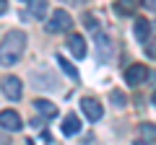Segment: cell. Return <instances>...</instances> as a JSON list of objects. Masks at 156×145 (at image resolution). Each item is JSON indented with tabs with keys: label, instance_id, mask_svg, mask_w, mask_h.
Segmentation results:
<instances>
[{
	"label": "cell",
	"instance_id": "2e32d148",
	"mask_svg": "<svg viewBox=\"0 0 156 145\" xmlns=\"http://www.w3.org/2000/svg\"><path fill=\"white\" fill-rule=\"evenodd\" d=\"M83 26L89 29V31L99 34V18H96V16H91V13H86V16H83Z\"/></svg>",
	"mask_w": 156,
	"mask_h": 145
},
{
	"label": "cell",
	"instance_id": "5bb4252c",
	"mask_svg": "<svg viewBox=\"0 0 156 145\" xmlns=\"http://www.w3.org/2000/svg\"><path fill=\"white\" fill-rule=\"evenodd\" d=\"M55 60H57V65L62 67V72H65L68 78H70V80H76V83H78V78H81V75H78V70H76V67H73V65H70V62H68V60H65L62 55H57Z\"/></svg>",
	"mask_w": 156,
	"mask_h": 145
},
{
	"label": "cell",
	"instance_id": "7402d4cb",
	"mask_svg": "<svg viewBox=\"0 0 156 145\" xmlns=\"http://www.w3.org/2000/svg\"><path fill=\"white\" fill-rule=\"evenodd\" d=\"M135 145H148V143H143V140H138V143H135Z\"/></svg>",
	"mask_w": 156,
	"mask_h": 145
},
{
	"label": "cell",
	"instance_id": "5b68a950",
	"mask_svg": "<svg viewBox=\"0 0 156 145\" xmlns=\"http://www.w3.org/2000/svg\"><path fill=\"white\" fill-rule=\"evenodd\" d=\"M3 93H5L11 101H18V99H21V93H23L21 78H16V75H8V78H3Z\"/></svg>",
	"mask_w": 156,
	"mask_h": 145
},
{
	"label": "cell",
	"instance_id": "9c48e42d",
	"mask_svg": "<svg viewBox=\"0 0 156 145\" xmlns=\"http://www.w3.org/2000/svg\"><path fill=\"white\" fill-rule=\"evenodd\" d=\"M96 49H99V60L107 62L112 57V44H109V36L104 34H96Z\"/></svg>",
	"mask_w": 156,
	"mask_h": 145
},
{
	"label": "cell",
	"instance_id": "30bf717a",
	"mask_svg": "<svg viewBox=\"0 0 156 145\" xmlns=\"http://www.w3.org/2000/svg\"><path fill=\"white\" fill-rule=\"evenodd\" d=\"M133 34L138 42H148V34H151V23L146 18H135V26H133Z\"/></svg>",
	"mask_w": 156,
	"mask_h": 145
},
{
	"label": "cell",
	"instance_id": "7a4b0ae2",
	"mask_svg": "<svg viewBox=\"0 0 156 145\" xmlns=\"http://www.w3.org/2000/svg\"><path fill=\"white\" fill-rule=\"evenodd\" d=\"M73 29V18L68 16L65 11H55L52 13V21L47 23V31L50 34H57V31H70Z\"/></svg>",
	"mask_w": 156,
	"mask_h": 145
},
{
	"label": "cell",
	"instance_id": "8fae6325",
	"mask_svg": "<svg viewBox=\"0 0 156 145\" xmlns=\"http://www.w3.org/2000/svg\"><path fill=\"white\" fill-rule=\"evenodd\" d=\"M78 132H81V119L76 114H68L62 119V135H78Z\"/></svg>",
	"mask_w": 156,
	"mask_h": 145
},
{
	"label": "cell",
	"instance_id": "52a82bcc",
	"mask_svg": "<svg viewBox=\"0 0 156 145\" xmlns=\"http://www.w3.org/2000/svg\"><path fill=\"white\" fill-rule=\"evenodd\" d=\"M68 49L73 52V57L83 60V57H86V42H83V36H78V34L68 36Z\"/></svg>",
	"mask_w": 156,
	"mask_h": 145
},
{
	"label": "cell",
	"instance_id": "cb8c5ba5",
	"mask_svg": "<svg viewBox=\"0 0 156 145\" xmlns=\"http://www.w3.org/2000/svg\"><path fill=\"white\" fill-rule=\"evenodd\" d=\"M26 145H34V140H26Z\"/></svg>",
	"mask_w": 156,
	"mask_h": 145
},
{
	"label": "cell",
	"instance_id": "d6986e66",
	"mask_svg": "<svg viewBox=\"0 0 156 145\" xmlns=\"http://www.w3.org/2000/svg\"><path fill=\"white\" fill-rule=\"evenodd\" d=\"M5 11H8V0H0V16H3Z\"/></svg>",
	"mask_w": 156,
	"mask_h": 145
},
{
	"label": "cell",
	"instance_id": "3957f363",
	"mask_svg": "<svg viewBox=\"0 0 156 145\" xmlns=\"http://www.w3.org/2000/svg\"><path fill=\"white\" fill-rule=\"evenodd\" d=\"M0 127L5 130V132H18V130L23 127L21 114L13 112V109H3V112H0Z\"/></svg>",
	"mask_w": 156,
	"mask_h": 145
},
{
	"label": "cell",
	"instance_id": "6da1fadb",
	"mask_svg": "<svg viewBox=\"0 0 156 145\" xmlns=\"http://www.w3.org/2000/svg\"><path fill=\"white\" fill-rule=\"evenodd\" d=\"M23 49H26V34L18 31V29L16 31H8L5 39L0 42V65H5V67L16 65L21 60Z\"/></svg>",
	"mask_w": 156,
	"mask_h": 145
},
{
	"label": "cell",
	"instance_id": "e0dca14e",
	"mask_svg": "<svg viewBox=\"0 0 156 145\" xmlns=\"http://www.w3.org/2000/svg\"><path fill=\"white\" fill-rule=\"evenodd\" d=\"M109 101H112V104H115V106H125V93H122V91H109Z\"/></svg>",
	"mask_w": 156,
	"mask_h": 145
},
{
	"label": "cell",
	"instance_id": "ffe728a7",
	"mask_svg": "<svg viewBox=\"0 0 156 145\" xmlns=\"http://www.w3.org/2000/svg\"><path fill=\"white\" fill-rule=\"evenodd\" d=\"M65 3H68V5H83L86 0H65Z\"/></svg>",
	"mask_w": 156,
	"mask_h": 145
},
{
	"label": "cell",
	"instance_id": "44dd1931",
	"mask_svg": "<svg viewBox=\"0 0 156 145\" xmlns=\"http://www.w3.org/2000/svg\"><path fill=\"white\" fill-rule=\"evenodd\" d=\"M0 145H11V140H8V137H5L3 132H0Z\"/></svg>",
	"mask_w": 156,
	"mask_h": 145
},
{
	"label": "cell",
	"instance_id": "7c38bea8",
	"mask_svg": "<svg viewBox=\"0 0 156 145\" xmlns=\"http://www.w3.org/2000/svg\"><path fill=\"white\" fill-rule=\"evenodd\" d=\"M135 5H138V0H117L115 3V13H120V16H133Z\"/></svg>",
	"mask_w": 156,
	"mask_h": 145
},
{
	"label": "cell",
	"instance_id": "8992f818",
	"mask_svg": "<svg viewBox=\"0 0 156 145\" xmlns=\"http://www.w3.org/2000/svg\"><path fill=\"white\" fill-rule=\"evenodd\" d=\"M146 78H148V67L146 65H130L128 70H125V83H130L133 88L140 86Z\"/></svg>",
	"mask_w": 156,
	"mask_h": 145
},
{
	"label": "cell",
	"instance_id": "ba28073f",
	"mask_svg": "<svg viewBox=\"0 0 156 145\" xmlns=\"http://www.w3.org/2000/svg\"><path fill=\"white\" fill-rule=\"evenodd\" d=\"M34 109H37L42 117H47V119H55L57 117V106L52 104V101H47V99H37V101H34Z\"/></svg>",
	"mask_w": 156,
	"mask_h": 145
},
{
	"label": "cell",
	"instance_id": "ac0fdd59",
	"mask_svg": "<svg viewBox=\"0 0 156 145\" xmlns=\"http://www.w3.org/2000/svg\"><path fill=\"white\" fill-rule=\"evenodd\" d=\"M143 5L148 8V11H156V0H143Z\"/></svg>",
	"mask_w": 156,
	"mask_h": 145
},
{
	"label": "cell",
	"instance_id": "603a6c76",
	"mask_svg": "<svg viewBox=\"0 0 156 145\" xmlns=\"http://www.w3.org/2000/svg\"><path fill=\"white\" fill-rule=\"evenodd\" d=\"M151 101H154V104H156V91H154V96H151Z\"/></svg>",
	"mask_w": 156,
	"mask_h": 145
},
{
	"label": "cell",
	"instance_id": "9a60e30c",
	"mask_svg": "<svg viewBox=\"0 0 156 145\" xmlns=\"http://www.w3.org/2000/svg\"><path fill=\"white\" fill-rule=\"evenodd\" d=\"M31 16L37 21H44L47 16V0H31Z\"/></svg>",
	"mask_w": 156,
	"mask_h": 145
},
{
	"label": "cell",
	"instance_id": "277c9868",
	"mask_svg": "<svg viewBox=\"0 0 156 145\" xmlns=\"http://www.w3.org/2000/svg\"><path fill=\"white\" fill-rule=\"evenodd\" d=\"M81 109H83V114H86V119H89V122H99L101 114H104L101 104H99L96 99H91V96H86V99L81 101Z\"/></svg>",
	"mask_w": 156,
	"mask_h": 145
},
{
	"label": "cell",
	"instance_id": "4fadbf2b",
	"mask_svg": "<svg viewBox=\"0 0 156 145\" xmlns=\"http://www.w3.org/2000/svg\"><path fill=\"white\" fill-rule=\"evenodd\" d=\"M138 132H140V140H143V143H156V124H151V122H143L138 127Z\"/></svg>",
	"mask_w": 156,
	"mask_h": 145
}]
</instances>
